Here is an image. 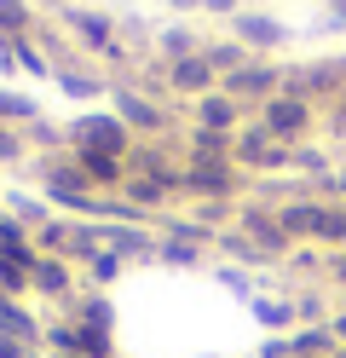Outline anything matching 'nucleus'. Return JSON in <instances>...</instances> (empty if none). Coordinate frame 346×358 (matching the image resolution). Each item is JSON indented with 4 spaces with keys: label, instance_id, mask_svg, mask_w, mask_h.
Segmentation results:
<instances>
[{
    "label": "nucleus",
    "instance_id": "obj_18",
    "mask_svg": "<svg viewBox=\"0 0 346 358\" xmlns=\"http://www.w3.org/2000/svg\"><path fill=\"white\" fill-rule=\"evenodd\" d=\"M214 255H219V260H231V266H248V272H271L266 249H260L254 237H243L237 226H225V231L214 237Z\"/></svg>",
    "mask_w": 346,
    "mask_h": 358
},
{
    "label": "nucleus",
    "instance_id": "obj_29",
    "mask_svg": "<svg viewBox=\"0 0 346 358\" xmlns=\"http://www.w3.org/2000/svg\"><path fill=\"white\" fill-rule=\"evenodd\" d=\"M161 237V231H156ZM208 260V249H196V243H173V237H161V255H156V266H173V272H191V266H202Z\"/></svg>",
    "mask_w": 346,
    "mask_h": 358
},
{
    "label": "nucleus",
    "instance_id": "obj_35",
    "mask_svg": "<svg viewBox=\"0 0 346 358\" xmlns=\"http://www.w3.org/2000/svg\"><path fill=\"white\" fill-rule=\"evenodd\" d=\"M323 196H329V203H346V162L329 173V185H323Z\"/></svg>",
    "mask_w": 346,
    "mask_h": 358
},
{
    "label": "nucleus",
    "instance_id": "obj_37",
    "mask_svg": "<svg viewBox=\"0 0 346 358\" xmlns=\"http://www.w3.org/2000/svg\"><path fill=\"white\" fill-rule=\"evenodd\" d=\"M168 6H173V12H202L208 0H168Z\"/></svg>",
    "mask_w": 346,
    "mask_h": 358
},
{
    "label": "nucleus",
    "instance_id": "obj_8",
    "mask_svg": "<svg viewBox=\"0 0 346 358\" xmlns=\"http://www.w3.org/2000/svg\"><path fill=\"white\" fill-rule=\"evenodd\" d=\"M225 35L237 41V47H248L254 58H271V47H283V41H289V24H283V17H271V12L243 6V12L225 17Z\"/></svg>",
    "mask_w": 346,
    "mask_h": 358
},
{
    "label": "nucleus",
    "instance_id": "obj_34",
    "mask_svg": "<svg viewBox=\"0 0 346 358\" xmlns=\"http://www.w3.org/2000/svg\"><path fill=\"white\" fill-rule=\"evenodd\" d=\"M0 358H41V347H23L12 335H0Z\"/></svg>",
    "mask_w": 346,
    "mask_h": 358
},
{
    "label": "nucleus",
    "instance_id": "obj_2",
    "mask_svg": "<svg viewBox=\"0 0 346 358\" xmlns=\"http://www.w3.org/2000/svg\"><path fill=\"white\" fill-rule=\"evenodd\" d=\"M248 173L237 162H185L179 168V203H243Z\"/></svg>",
    "mask_w": 346,
    "mask_h": 358
},
{
    "label": "nucleus",
    "instance_id": "obj_4",
    "mask_svg": "<svg viewBox=\"0 0 346 358\" xmlns=\"http://www.w3.org/2000/svg\"><path fill=\"white\" fill-rule=\"evenodd\" d=\"M231 162H237V168L248 173V185H254V179H271V173H294V150H289V145H277L260 122H248V127L237 133V150H231Z\"/></svg>",
    "mask_w": 346,
    "mask_h": 358
},
{
    "label": "nucleus",
    "instance_id": "obj_12",
    "mask_svg": "<svg viewBox=\"0 0 346 358\" xmlns=\"http://www.w3.org/2000/svg\"><path fill=\"white\" fill-rule=\"evenodd\" d=\"M248 318L260 324L266 335H294V329H300V312H294V295H289V289H277V295L260 289V295L248 301Z\"/></svg>",
    "mask_w": 346,
    "mask_h": 358
},
{
    "label": "nucleus",
    "instance_id": "obj_5",
    "mask_svg": "<svg viewBox=\"0 0 346 358\" xmlns=\"http://www.w3.org/2000/svg\"><path fill=\"white\" fill-rule=\"evenodd\" d=\"M138 139L110 116V104L104 110H81L75 122H69V150H104V156H127Z\"/></svg>",
    "mask_w": 346,
    "mask_h": 358
},
{
    "label": "nucleus",
    "instance_id": "obj_31",
    "mask_svg": "<svg viewBox=\"0 0 346 358\" xmlns=\"http://www.w3.org/2000/svg\"><path fill=\"white\" fill-rule=\"evenodd\" d=\"M17 70H23V76H35V81H52L58 64L46 58V52H35V41H17Z\"/></svg>",
    "mask_w": 346,
    "mask_h": 358
},
{
    "label": "nucleus",
    "instance_id": "obj_9",
    "mask_svg": "<svg viewBox=\"0 0 346 358\" xmlns=\"http://www.w3.org/2000/svg\"><path fill=\"white\" fill-rule=\"evenodd\" d=\"M29 283H35V301H41V306H52V312H64L69 301L81 295V272H75V260H58V255H41V260H35V272H29Z\"/></svg>",
    "mask_w": 346,
    "mask_h": 358
},
{
    "label": "nucleus",
    "instance_id": "obj_27",
    "mask_svg": "<svg viewBox=\"0 0 346 358\" xmlns=\"http://www.w3.org/2000/svg\"><path fill=\"white\" fill-rule=\"evenodd\" d=\"M289 295H294L300 324H329V318H335V306L323 301V289H312V283H289Z\"/></svg>",
    "mask_w": 346,
    "mask_h": 358
},
{
    "label": "nucleus",
    "instance_id": "obj_40",
    "mask_svg": "<svg viewBox=\"0 0 346 358\" xmlns=\"http://www.w3.org/2000/svg\"><path fill=\"white\" fill-rule=\"evenodd\" d=\"M340 104H346V93H340Z\"/></svg>",
    "mask_w": 346,
    "mask_h": 358
},
{
    "label": "nucleus",
    "instance_id": "obj_13",
    "mask_svg": "<svg viewBox=\"0 0 346 358\" xmlns=\"http://www.w3.org/2000/svg\"><path fill=\"white\" fill-rule=\"evenodd\" d=\"M243 116H248V110H243L237 99H225L219 87H214V93H202V99L191 104V127H208V133H243V127H248Z\"/></svg>",
    "mask_w": 346,
    "mask_h": 358
},
{
    "label": "nucleus",
    "instance_id": "obj_39",
    "mask_svg": "<svg viewBox=\"0 0 346 358\" xmlns=\"http://www.w3.org/2000/svg\"><path fill=\"white\" fill-rule=\"evenodd\" d=\"M0 203H6V185H0Z\"/></svg>",
    "mask_w": 346,
    "mask_h": 358
},
{
    "label": "nucleus",
    "instance_id": "obj_26",
    "mask_svg": "<svg viewBox=\"0 0 346 358\" xmlns=\"http://www.w3.org/2000/svg\"><path fill=\"white\" fill-rule=\"evenodd\" d=\"M41 29V12L29 6V0H0V35H12V41H29Z\"/></svg>",
    "mask_w": 346,
    "mask_h": 358
},
{
    "label": "nucleus",
    "instance_id": "obj_1",
    "mask_svg": "<svg viewBox=\"0 0 346 358\" xmlns=\"http://www.w3.org/2000/svg\"><path fill=\"white\" fill-rule=\"evenodd\" d=\"M110 116L122 122L133 139H173V104L145 93V87H133V81L110 87Z\"/></svg>",
    "mask_w": 346,
    "mask_h": 358
},
{
    "label": "nucleus",
    "instance_id": "obj_10",
    "mask_svg": "<svg viewBox=\"0 0 346 358\" xmlns=\"http://www.w3.org/2000/svg\"><path fill=\"white\" fill-rule=\"evenodd\" d=\"M99 249L122 255L127 266H156L161 237H156V226H110V220H99Z\"/></svg>",
    "mask_w": 346,
    "mask_h": 358
},
{
    "label": "nucleus",
    "instance_id": "obj_23",
    "mask_svg": "<svg viewBox=\"0 0 346 358\" xmlns=\"http://www.w3.org/2000/svg\"><path fill=\"white\" fill-rule=\"evenodd\" d=\"M0 255H17V260H41V249H35V231L23 226L17 214H6V208H0Z\"/></svg>",
    "mask_w": 346,
    "mask_h": 358
},
{
    "label": "nucleus",
    "instance_id": "obj_25",
    "mask_svg": "<svg viewBox=\"0 0 346 358\" xmlns=\"http://www.w3.org/2000/svg\"><path fill=\"white\" fill-rule=\"evenodd\" d=\"M35 260H17V255H0V295H12V301H35Z\"/></svg>",
    "mask_w": 346,
    "mask_h": 358
},
{
    "label": "nucleus",
    "instance_id": "obj_21",
    "mask_svg": "<svg viewBox=\"0 0 346 358\" xmlns=\"http://www.w3.org/2000/svg\"><path fill=\"white\" fill-rule=\"evenodd\" d=\"M0 208H6V214H17L23 220V226H29V231H41L46 226V220H52L58 208L52 203H46V196L41 191H23V185H6V203H0Z\"/></svg>",
    "mask_w": 346,
    "mask_h": 358
},
{
    "label": "nucleus",
    "instance_id": "obj_7",
    "mask_svg": "<svg viewBox=\"0 0 346 358\" xmlns=\"http://www.w3.org/2000/svg\"><path fill=\"white\" fill-rule=\"evenodd\" d=\"M219 93H225V99H237L243 110H248V104L260 110L266 99L283 93V64H277V58H248L243 70H231V76L219 81Z\"/></svg>",
    "mask_w": 346,
    "mask_h": 358
},
{
    "label": "nucleus",
    "instance_id": "obj_3",
    "mask_svg": "<svg viewBox=\"0 0 346 358\" xmlns=\"http://www.w3.org/2000/svg\"><path fill=\"white\" fill-rule=\"evenodd\" d=\"M254 122H260L266 133H271V139L277 145H306L312 139V133H317V104H306V99H294V93H277V99H266L260 110H254Z\"/></svg>",
    "mask_w": 346,
    "mask_h": 358
},
{
    "label": "nucleus",
    "instance_id": "obj_17",
    "mask_svg": "<svg viewBox=\"0 0 346 358\" xmlns=\"http://www.w3.org/2000/svg\"><path fill=\"white\" fill-rule=\"evenodd\" d=\"M231 150H237V133L185 127V139H179V156H185V162H231Z\"/></svg>",
    "mask_w": 346,
    "mask_h": 358
},
{
    "label": "nucleus",
    "instance_id": "obj_19",
    "mask_svg": "<svg viewBox=\"0 0 346 358\" xmlns=\"http://www.w3.org/2000/svg\"><path fill=\"white\" fill-rule=\"evenodd\" d=\"M75 272H81V289H99V295H110V289L127 278V260L110 255V249H92V255L75 266Z\"/></svg>",
    "mask_w": 346,
    "mask_h": 358
},
{
    "label": "nucleus",
    "instance_id": "obj_20",
    "mask_svg": "<svg viewBox=\"0 0 346 358\" xmlns=\"http://www.w3.org/2000/svg\"><path fill=\"white\" fill-rule=\"evenodd\" d=\"M202 41H208V35H196L191 24H168V29H156V35H150V52H156L161 64H179V58L202 52Z\"/></svg>",
    "mask_w": 346,
    "mask_h": 358
},
{
    "label": "nucleus",
    "instance_id": "obj_11",
    "mask_svg": "<svg viewBox=\"0 0 346 358\" xmlns=\"http://www.w3.org/2000/svg\"><path fill=\"white\" fill-rule=\"evenodd\" d=\"M161 81H168V93L173 99H202V93H214L219 87V76L208 70V58L202 52H191V58H179V64H161Z\"/></svg>",
    "mask_w": 346,
    "mask_h": 358
},
{
    "label": "nucleus",
    "instance_id": "obj_30",
    "mask_svg": "<svg viewBox=\"0 0 346 358\" xmlns=\"http://www.w3.org/2000/svg\"><path fill=\"white\" fill-rule=\"evenodd\" d=\"M0 168H29V139H23V127L0 122Z\"/></svg>",
    "mask_w": 346,
    "mask_h": 358
},
{
    "label": "nucleus",
    "instance_id": "obj_41",
    "mask_svg": "<svg viewBox=\"0 0 346 358\" xmlns=\"http://www.w3.org/2000/svg\"><path fill=\"white\" fill-rule=\"evenodd\" d=\"M329 358H335V352H329Z\"/></svg>",
    "mask_w": 346,
    "mask_h": 358
},
{
    "label": "nucleus",
    "instance_id": "obj_22",
    "mask_svg": "<svg viewBox=\"0 0 346 358\" xmlns=\"http://www.w3.org/2000/svg\"><path fill=\"white\" fill-rule=\"evenodd\" d=\"M202 58H208V70H214V76L225 81L231 70H243V64H248L254 52H248V47H237L231 35H208V41H202Z\"/></svg>",
    "mask_w": 346,
    "mask_h": 358
},
{
    "label": "nucleus",
    "instance_id": "obj_36",
    "mask_svg": "<svg viewBox=\"0 0 346 358\" xmlns=\"http://www.w3.org/2000/svg\"><path fill=\"white\" fill-rule=\"evenodd\" d=\"M329 329H335V341L346 347V306H335V318H329Z\"/></svg>",
    "mask_w": 346,
    "mask_h": 358
},
{
    "label": "nucleus",
    "instance_id": "obj_16",
    "mask_svg": "<svg viewBox=\"0 0 346 358\" xmlns=\"http://www.w3.org/2000/svg\"><path fill=\"white\" fill-rule=\"evenodd\" d=\"M41 329H46V318L29 301L0 295V335H12V341H23V347H41Z\"/></svg>",
    "mask_w": 346,
    "mask_h": 358
},
{
    "label": "nucleus",
    "instance_id": "obj_38",
    "mask_svg": "<svg viewBox=\"0 0 346 358\" xmlns=\"http://www.w3.org/2000/svg\"><path fill=\"white\" fill-rule=\"evenodd\" d=\"M41 358H87V352H41Z\"/></svg>",
    "mask_w": 346,
    "mask_h": 358
},
{
    "label": "nucleus",
    "instance_id": "obj_6",
    "mask_svg": "<svg viewBox=\"0 0 346 358\" xmlns=\"http://www.w3.org/2000/svg\"><path fill=\"white\" fill-rule=\"evenodd\" d=\"M231 226H237L243 237H254V243H260L271 266H283V260L294 255V237L283 231V220H277V208L254 203V196H243V203H237V220H231Z\"/></svg>",
    "mask_w": 346,
    "mask_h": 358
},
{
    "label": "nucleus",
    "instance_id": "obj_32",
    "mask_svg": "<svg viewBox=\"0 0 346 358\" xmlns=\"http://www.w3.org/2000/svg\"><path fill=\"white\" fill-rule=\"evenodd\" d=\"M335 29H346V0H329V12L312 17V35H335Z\"/></svg>",
    "mask_w": 346,
    "mask_h": 358
},
{
    "label": "nucleus",
    "instance_id": "obj_28",
    "mask_svg": "<svg viewBox=\"0 0 346 358\" xmlns=\"http://www.w3.org/2000/svg\"><path fill=\"white\" fill-rule=\"evenodd\" d=\"M0 122L6 127H29V122H41V104L29 93H17V87H0Z\"/></svg>",
    "mask_w": 346,
    "mask_h": 358
},
{
    "label": "nucleus",
    "instance_id": "obj_15",
    "mask_svg": "<svg viewBox=\"0 0 346 358\" xmlns=\"http://www.w3.org/2000/svg\"><path fill=\"white\" fill-rule=\"evenodd\" d=\"M52 81H58V93L64 99H110V87H115V76H104V70H81V64H58V70H52Z\"/></svg>",
    "mask_w": 346,
    "mask_h": 358
},
{
    "label": "nucleus",
    "instance_id": "obj_33",
    "mask_svg": "<svg viewBox=\"0 0 346 358\" xmlns=\"http://www.w3.org/2000/svg\"><path fill=\"white\" fill-rule=\"evenodd\" d=\"M323 283L346 295V249H335V255H329V266H323Z\"/></svg>",
    "mask_w": 346,
    "mask_h": 358
},
{
    "label": "nucleus",
    "instance_id": "obj_24",
    "mask_svg": "<svg viewBox=\"0 0 346 358\" xmlns=\"http://www.w3.org/2000/svg\"><path fill=\"white\" fill-rule=\"evenodd\" d=\"M35 249H41V255L69 260V249H75V220H69V214H52V220H46V226L35 231Z\"/></svg>",
    "mask_w": 346,
    "mask_h": 358
},
{
    "label": "nucleus",
    "instance_id": "obj_14",
    "mask_svg": "<svg viewBox=\"0 0 346 358\" xmlns=\"http://www.w3.org/2000/svg\"><path fill=\"white\" fill-rule=\"evenodd\" d=\"M69 156H75V168L87 173V185L99 196H115L127 185V156H104V150H69Z\"/></svg>",
    "mask_w": 346,
    "mask_h": 358
}]
</instances>
